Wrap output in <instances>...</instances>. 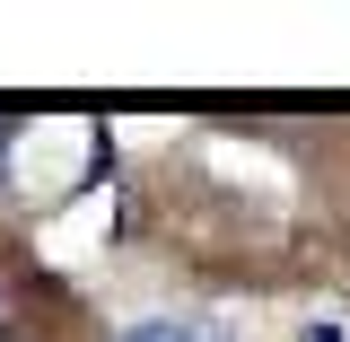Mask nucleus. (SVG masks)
I'll list each match as a JSON object with an SVG mask.
<instances>
[{
    "label": "nucleus",
    "instance_id": "1",
    "mask_svg": "<svg viewBox=\"0 0 350 342\" xmlns=\"http://www.w3.org/2000/svg\"><path fill=\"white\" fill-rule=\"evenodd\" d=\"M27 316H36V307H27V290H18V272H0V342H36Z\"/></svg>",
    "mask_w": 350,
    "mask_h": 342
},
{
    "label": "nucleus",
    "instance_id": "2",
    "mask_svg": "<svg viewBox=\"0 0 350 342\" xmlns=\"http://www.w3.org/2000/svg\"><path fill=\"white\" fill-rule=\"evenodd\" d=\"M123 342H211V334H193V325H167V316H158V325H131Z\"/></svg>",
    "mask_w": 350,
    "mask_h": 342
},
{
    "label": "nucleus",
    "instance_id": "3",
    "mask_svg": "<svg viewBox=\"0 0 350 342\" xmlns=\"http://www.w3.org/2000/svg\"><path fill=\"white\" fill-rule=\"evenodd\" d=\"M298 342H342V325H306V334Z\"/></svg>",
    "mask_w": 350,
    "mask_h": 342
},
{
    "label": "nucleus",
    "instance_id": "4",
    "mask_svg": "<svg viewBox=\"0 0 350 342\" xmlns=\"http://www.w3.org/2000/svg\"><path fill=\"white\" fill-rule=\"evenodd\" d=\"M0 184H9V114H0Z\"/></svg>",
    "mask_w": 350,
    "mask_h": 342
},
{
    "label": "nucleus",
    "instance_id": "5",
    "mask_svg": "<svg viewBox=\"0 0 350 342\" xmlns=\"http://www.w3.org/2000/svg\"><path fill=\"white\" fill-rule=\"evenodd\" d=\"M211 342H228V334H211Z\"/></svg>",
    "mask_w": 350,
    "mask_h": 342
}]
</instances>
